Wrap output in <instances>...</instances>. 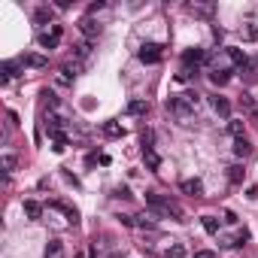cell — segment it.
<instances>
[{
    "label": "cell",
    "instance_id": "cell-1",
    "mask_svg": "<svg viewBox=\"0 0 258 258\" xmlns=\"http://www.w3.org/2000/svg\"><path fill=\"white\" fill-rule=\"evenodd\" d=\"M195 103H198V94H176V97H167V112L176 121L188 124L195 118Z\"/></svg>",
    "mask_w": 258,
    "mask_h": 258
},
{
    "label": "cell",
    "instance_id": "cell-2",
    "mask_svg": "<svg viewBox=\"0 0 258 258\" xmlns=\"http://www.w3.org/2000/svg\"><path fill=\"white\" fill-rule=\"evenodd\" d=\"M161 55H164V52H161V46H158V43H149V46H143V49L137 52V58H140L143 64H158V61H161Z\"/></svg>",
    "mask_w": 258,
    "mask_h": 258
},
{
    "label": "cell",
    "instance_id": "cell-3",
    "mask_svg": "<svg viewBox=\"0 0 258 258\" xmlns=\"http://www.w3.org/2000/svg\"><path fill=\"white\" fill-rule=\"evenodd\" d=\"M61 34H64V28L61 25H52V34H40V46L43 49H58V40H61Z\"/></svg>",
    "mask_w": 258,
    "mask_h": 258
},
{
    "label": "cell",
    "instance_id": "cell-4",
    "mask_svg": "<svg viewBox=\"0 0 258 258\" xmlns=\"http://www.w3.org/2000/svg\"><path fill=\"white\" fill-rule=\"evenodd\" d=\"M179 191L182 195H191V198H201L204 195V182L201 179H182L179 182Z\"/></svg>",
    "mask_w": 258,
    "mask_h": 258
},
{
    "label": "cell",
    "instance_id": "cell-5",
    "mask_svg": "<svg viewBox=\"0 0 258 258\" xmlns=\"http://www.w3.org/2000/svg\"><path fill=\"white\" fill-rule=\"evenodd\" d=\"M146 204H149L152 210H158V213H164V216H167L170 198H161V195H155V191H146Z\"/></svg>",
    "mask_w": 258,
    "mask_h": 258
},
{
    "label": "cell",
    "instance_id": "cell-6",
    "mask_svg": "<svg viewBox=\"0 0 258 258\" xmlns=\"http://www.w3.org/2000/svg\"><path fill=\"white\" fill-rule=\"evenodd\" d=\"M79 31H82V34H85L88 40H94V37H100V25H97V22H94L91 16H85V19L79 22Z\"/></svg>",
    "mask_w": 258,
    "mask_h": 258
},
{
    "label": "cell",
    "instance_id": "cell-7",
    "mask_svg": "<svg viewBox=\"0 0 258 258\" xmlns=\"http://www.w3.org/2000/svg\"><path fill=\"white\" fill-rule=\"evenodd\" d=\"M204 61H207V52H204V49H188V52H182V64H185V67H191V64L198 67V64H204Z\"/></svg>",
    "mask_w": 258,
    "mask_h": 258
},
{
    "label": "cell",
    "instance_id": "cell-8",
    "mask_svg": "<svg viewBox=\"0 0 258 258\" xmlns=\"http://www.w3.org/2000/svg\"><path fill=\"white\" fill-rule=\"evenodd\" d=\"M143 161H146L149 170H158V167H161V158H158V152H155L152 146H143Z\"/></svg>",
    "mask_w": 258,
    "mask_h": 258
},
{
    "label": "cell",
    "instance_id": "cell-9",
    "mask_svg": "<svg viewBox=\"0 0 258 258\" xmlns=\"http://www.w3.org/2000/svg\"><path fill=\"white\" fill-rule=\"evenodd\" d=\"M103 134H106L109 140H118V137H124V127H121L118 121H103Z\"/></svg>",
    "mask_w": 258,
    "mask_h": 258
},
{
    "label": "cell",
    "instance_id": "cell-10",
    "mask_svg": "<svg viewBox=\"0 0 258 258\" xmlns=\"http://www.w3.org/2000/svg\"><path fill=\"white\" fill-rule=\"evenodd\" d=\"M234 155H237V158H249V155H252V143H249L246 137L234 140Z\"/></svg>",
    "mask_w": 258,
    "mask_h": 258
},
{
    "label": "cell",
    "instance_id": "cell-11",
    "mask_svg": "<svg viewBox=\"0 0 258 258\" xmlns=\"http://www.w3.org/2000/svg\"><path fill=\"white\" fill-rule=\"evenodd\" d=\"M46 258H64V243L61 240H49L46 243Z\"/></svg>",
    "mask_w": 258,
    "mask_h": 258
},
{
    "label": "cell",
    "instance_id": "cell-12",
    "mask_svg": "<svg viewBox=\"0 0 258 258\" xmlns=\"http://www.w3.org/2000/svg\"><path fill=\"white\" fill-rule=\"evenodd\" d=\"M52 16H55V10H52V7H40V10L34 13V22H37V25H49V22H52Z\"/></svg>",
    "mask_w": 258,
    "mask_h": 258
},
{
    "label": "cell",
    "instance_id": "cell-13",
    "mask_svg": "<svg viewBox=\"0 0 258 258\" xmlns=\"http://www.w3.org/2000/svg\"><path fill=\"white\" fill-rule=\"evenodd\" d=\"M76 73H79V67H76V64H64V67L58 70V79H61V82H73V79H76Z\"/></svg>",
    "mask_w": 258,
    "mask_h": 258
},
{
    "label": "cell",
    "instance_id": "cell-14",
    "mask_svg": "<svg viewBox=\"0 0 258 258\" xmlns=\"http://www.w3.org/2000/svg\"><path fill=\"white\" fill-rule=\"evenodd\" d=\"M213 109L222 115V118H231V103L225 97H213Z\"/></svg>",
    "mask_w": 258,
    "mask_h": 258
},
{
    "label": "cell",
    "instance_id": "cell-15",
    "mask_svg": "<svg viewBox=\"0 0 258 258\" xmlns=\"http://www.w3.org/2000/svg\"><path fill=\"white\" fill-rule=\"evenodd\" d=\"M228 58H231V64H234V67H246V64H249L246 52H240V49H228Z\"/></svg>",
    "mask_w": 258,
    "mask_h": 258
},
{
    "label": "cell",
    "instance_id": "cell-16",
    "mask_svg": "<svg viewBox=\"0 0 258 258\" xmlns=\"http://www.w3.org/2000/svg\"><path fill=\"white\" fill-rule=\"evenodd\" d=\"M127 112H131V115H146L149 112V103L146 100H131V103H127Z\"/></svg>",
    "mask_w": 258,
    "mask_h": 258
},
{
    "label": "cell",
    "instance_id": "cell-17",
    "mask_svg": "<svg viewBox=\"0 0 258 258\" xmlns=\"http://www.w3.org/2000/svg\"><path fill=\"white\" fill-rule=\"evenodd\" d=\"M185 10H188L191 16H213V4H207V7H204V4H188Z\"/></svg>",
    "mask_w": 258,
    "mask_h": 258
},
{
    "label": "cell",
    "instance_id": "cell-18",
    "mask_svg": "<svg viewBox=\"0 0 258 258\" xmlns=\"http://www.w3.org/2000/svg\"><path fill=\"white\" fill-rule=\"evenodd\" d=\"M25 213H28V219H40V216H43V204H37V201H25Z\"/></svg>",
    "mask_w": 258,
    "mask_h": 258
},
{
    "label": "cell",
    "instance_id": "cell-19",
    "mask_svg": "<svg viewBox=\"0 0 258 258\" xmlns=\"http://www.w3.org/2000/svg\"><path fill=\"white\" fill-rule=\"evenodd\" d=\"M73 55H76V58H88V55H91V40L76 43V46H73Z\"/></svg>",
    "mask_w": 258,
    "mask_h": 258
},
{
    "label": "cell",
    "instance_id": "cell-20",
    "mask_svg": "<svg viewBox=\"0 0 258 258\" xmlns=\"http://www.w3.org/2000/svg\"><path fill=\"white\" fill-rule=\"evenodd\" d=\"M228 79H231L228 70H213V73H210V82H213V85H228Z\"/></svg>",
    "mask_w": 258,
    "mask_h": 258
},
{
    "label": "cell",
    "instance_id": "cell-21",
    "mask_svg": "<svg viewBox=\"0 0 258 258\" xmlns=\"http://www.w3.org/2000/svg\"><path fill=\"white\" fill-rule=\"evenodd\" d=\"M228 179L237 185V182H243V179H246V170H243L240 164H234V167H228Z\"/></svg>",
    "mask_w": 258,
    "mask_h": 258
},
{
    "label": "cell",
    "instance_id": "cell-22",
    "mask_svg": "<svg viewBox=\"0 0 258 258\" xmlns=\"http://www.w3.org/2000/svg\"><path fill=\"white\" fill-rule=\"evenodd\" d=\"M19 167V158H16V152H4V170L7 173H13Z\"/></svg>",
    "mask_w": 258,
    "mask_h": 258
},
{
    "label": "cell",
    "instance_id": "cell-23",
    "mask_svg": "<svg viewBox=\"0 0 258 258\" xmlns=\"http://www.w3.org/2000/svg\"><path fill=\"white\" fill-rule=\"evenodd\" d=\"M52 207H55V210H61V213H64V216H67V219H70V222H73V225H76V222H79V213H76V210H73V207H67V204H52Z\"/></svg>",
    "mask_w": 258,
    "mask_h": 258
},
{
    "label": "cell",
    "instance_id": "cell-24",
    "mask_svg": "<svg viewBox=\"0 0 258 258\" xmlns=\"http://www.w3.org/2000/svg\"><path fill=\"white\" fill-rule=\"evenodd\" d=\"M204 228H207V234H219V219L204 216Z\"/></svg>",
    "mask_w": 258,
    "mask_h": 258
},
{
    "label": "cell",
    "instance_id": "cell-25",
    "mask_svg": "<svg viewBox=\"0 0 258 258\" xmlns=\"http://www.w3.org/2000/svg\"><path fill=\"white\" fill-rule=\"evenodd\" d=\"M228 131H231V134H234V137L240 140V137H243V121H237V118H231V121H228Z\"/></svg>",
    "mask_w": 258,
    "mask_h": 258
},
{
    "label": "cell",
    "instance_id": "cell-26",
    "mask_svg": "<svg viewBox=\"0 0 258 258\" xmlns=\"http://www.w3.org/2000/svg\"><path fill=\"white\" fill-rule=\"evenodd\" d=\"M25 64H31V67H46V58H43V55H28Z\"/></svg>",
    "mask_w": 258,
    "mask_h": 258
},
{
    "label": "cell",
    "instance_id": "cell-27",
    "mask_svg": "<svg viewBox=\"0 0 258 258\" xmlns=\"http://www.w3.org/2000/svg\"><path fill=\"white\" fill-rule=\"evenodd\" d=\"M240 103H243V109H249V112H255L258 106H255V100H252V94H240Z\"/></svg>",
    "mask_w": 258,
    "mask_h": 258
},
{
    "label": "cell",
    "instance_id": "cell-28",
    "mask_svg": "<svg viewBox=\"0 0 258 258\" xmlns=\"http://www.w3.org/2000/svg\"><path fill=\"white\" fill-rule=\"evenodd\" d=\"M167 255H170V258H185V246H182V243H176V246H170V249H167Z\"/></svg>",
    "mask_w": 258,
    "mask_h": 258
},
{
    "label": "cell",
    "instance_id": "cell-29",
    "mask_svg": "<svg viewBox=\"0 0 258 258\" xmlns=\"http://www.w3.org/2000/svg\"><path fill=\"white\" fill-rule=\"evenodd\" d=\"M243 40H258V28H246L243 31Z\"/></svg>",
    "mask_w": 258,
    "mask_h": 258
},
{
    "label": "cell",
    "instance_id": "cell-30",
    "mask_svg": "<svg viewBox=\"0 0 258 258\" xmlns=\"http://www.w3.org/2000/svg\"><path fill=\"white\" fill-rule=\"evenodd\" d=\"M97 10H103V0H97V4H91V7H88V16H94Z\"/></svg>",
    "mask_w": 258,
    "mask_h": 258
},
{
    "label": "cell",
    "instance_id": "cell-31",
    "mask_svg": "<svg viewBox=\"0 0 258 258\" xmlns=\"http://www.w3.org/2000/svg\"><path fill=\"white\" fill-rule=\"evenodd\" d=\"M195 258H216V255L210 249H201V252H195Z\"/></svg>",
    "mask_w": 258,
    "mask_h": 258
},
{
    "label": "cell",
    "instance_id": "cell-32",
    "mask_svg": "<svg viewBox=\"0 0 258 258\" xmlns=\"http://www.w3.org/2000/svg\"><path fill=\"white\" fill-rule=\"evenodd\" d=\"M143 146H152V131H143Z\"/></svg>",
    "mask_w": 258,
    "mask_h": 258
},
{
    "label": "cell",
    "instance_id": "cell-33",
    "mask_svg": "<svg viewBox=\"0 0 258 258\" xmlns=\"http://www.w3.org/2000/svg\"><path fill=\"white\" fill-rule=\"evenodd\" d=\"M109 258H121V252H112V255H109Z\"/></svg>",
    "mask_w": 258,
    "mask_h": 258
}]
</instances>
